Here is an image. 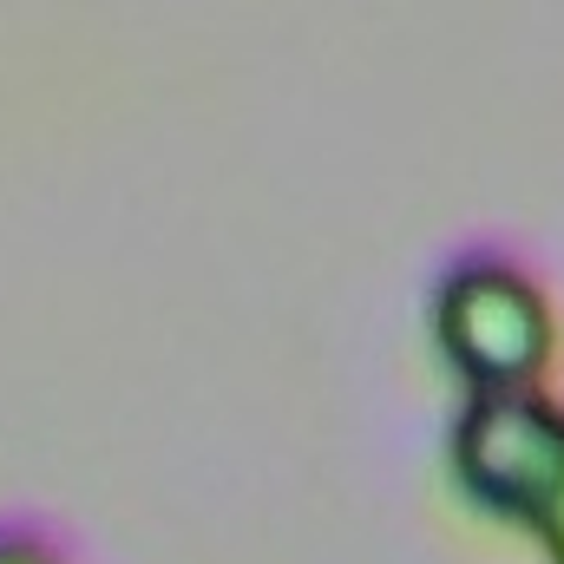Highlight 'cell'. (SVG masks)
<instances>
[{
    "label": "cell",
    "instance_id": "6da1fadb",
    "mask_svg": "<svg viewBox=\"0 0 564 564\" xmlns=\"http://www.w3.org/2000/svg\"><path fill=\"white\" fill-rule=\"evenodd\" d=\"M433 341L466 394L545 388L558 361V302L512 243H466L433 282Z\"/></svg>",
    "mask_w": 564,
    "mask_h": 564
},
{
    "label": "cell",
    "instance_id": "277c9868",
    "mask_svg": "<svg viewBox=\"0 0 564 564\" xmlns=\"http://www.w3.org/2000/svg\"><path fill=\"white\" fill-rule=\"evenodd\" d=\"M539 539H545V552H552V564H564V512L552 519V525H545V532H539Z\"/></svg>",
    "mask_w": 564,
    "mask_h": 564
},
{
    "label": "cell",
    "instance_id": "3957f363",
    "mask_svg": "<svg viewBox=\"0 0 564 564\" xmlns=\"http://www.w3.org/2000/svg\"><path fill=\"white\" fill-rule=\"evenodd\" d=\"M0 564H79L73 545L40 519H0Z\"/></svg>",
    "mask_w": 564,
    "mask_h": 564
},
{
    "label": "cell",
    "instance_id": "7a4b0ae2",
    "mask_svg": "<svg viewBox=\"0 0 564 564\" xmlns=\"http://www.w3.org/2000/svg\"><path fill=\"white\" fill-rule=\"evenodd\" d=\"M446 466L479 512L545 532L564 512V401L545 388L466 394L446 433Z\"/></svg>",
    "mask_w": 564,
    "mask_h": 564
}]
</instances>
